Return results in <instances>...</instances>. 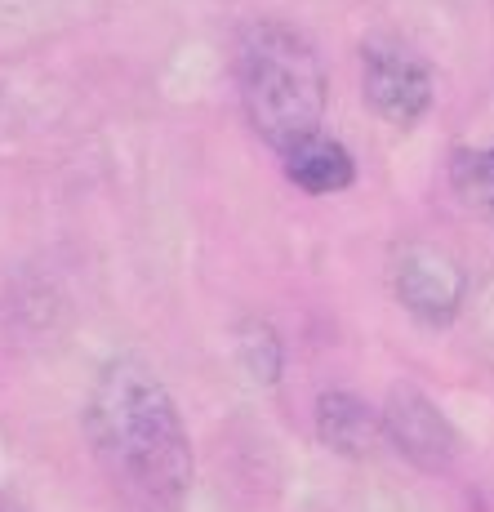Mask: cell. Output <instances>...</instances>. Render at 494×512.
<instances>
[{
  "instance_id": "cell-6",
  "label": "cell",
  "mask_w": 494,
  "mask_h": 512,
  "mask_svg": "<svg viewBox=\"0 0 494 512\" xmlns=\"http://www.w3.org/2000/svg\"><path fill=\"white\" fill-rule=\"evenodd\" d=\"M285 179L294 187H303L308 196H334L343 187H352L357 179V165H352V152L339 139H325L321 130L308 134V139L285 147Z\"/></svg>"
},
{
  "instance_id": "cell-1",
  "label": "cell",
  "mask_w": 494,
  "mask_h": 512,
  "mask_svg": "<svg viewBox=\"0 0 494 512\" xmlns=\"http://www.w3.org/2000/svg\"><path fill=\"white\" fill-rule=\"evenodd\" d=\"M85 437L125 512H183L192 446L179 406L143 361L116 357L85 401Z\"/></svg>"
},
{
  "instance_id": "cell-3",
  "label": "cell",
  "mask_w": 494,
  "mask_h": 512,
  "mask_svg": "<svg viewBox=\"0 0 494 512\" xmlns=\"http://www.w3.org/2000/svg\"><path fill=\"white\" fill-rule=\"evenodd\" d=\"M361 90L383 121L414 125L432 107L437 81L432 67L401 41H370L361 49Z\"/></svg>"
},
{
  "instance_id": "cell-4",
  "label": "cell",
  "mask_w": 494,
  "mask_h": 512,
  "mask_svg": "<svg viewBox=\"0 0 494 512\" xmlns=\"http://www.w3.org/2000/svg\"><path fill=\"white\" fill-rule=\"evenodd\" d=\"M392 285H397V299L423 326H450L468 294L463 268L437 245H405L392 268Z\"/></svg>"
},
{
  "instance_id": "cell-5",
  "label": "cell",
  "mask_w": 494,
  "mask_h": 512,
  "mask_svg": "<svg viewBox=\"0 0 494 512\" xmlns=\"http://www.w3.org/2000/svg\"><path fill=\"white\" fill-rule=\"evenodd\" d=\"M383 432L397 441V450L405 459H414L419 468L441 472L454 464V450H459V437H454L450 419L423 397L419 388H397L388 397V410H383Z\"/></svg>"
},
{
  "instance_id": "cell-8",
  "label": "cell",
  "mask_w": 494,
  "mask_h": 512,
  "mask_svg": "<svg viewBox=\"0 0 494 512\" xmlns=\"http://www.w3.org/2000/svg\"><path fill=\"white\" fill-rule=\"evenodd\" d=\"M450 179L463 192V201L494 214V147H486V152H454Z\"/></svg>"
},
{
  "instance_id": "cell-7",
  "label": "cell",
  "mask_w": 494,
  "mask_h": 512,
  "mask_svg": "<svg viewBox=\"0 0 494 512\" xmlns=\"http://www.w3.org/2000/svg\"><path fill=\"white\" fill-rule=\"evenodd\" d=\"M316 432H321V441L330 450L357 459V455H370L374 450L383 423L361 397H352V392H325V397L316 401Z\"/></svg>"
},
{
  "instance_id": "cell-9",
  "label": "cell",
  "mask_w": 494,
  "mask_h": 512,
  "mask_svg": "<svg viewBox=\"0 0 494 512\" xmlns=\"http://www.w3.org/2000/svg\"><path fill=\"white\" fill-rule=\"evenodd\" d=\"M241 361H245V370H250L254 379H263V383L281 379V339L272 334V326H263V321H250V326H245Z\"/></svg>"
},
{
  "instance_id": "cell-2",
  "label": "cell",
  "mask_w": 494,
  "mask_h": 512,
  "mask_svg": "<svg viewBox=\"0 0 494 512\" xmlns=\"http://www.w3.org/2000/svg\"><path fill=\"white\" fill-rule=\"evenodd\" d=\"M236 94L254 134L285 152L290 143L321 130L325 67L312 41L285 23H254L236 41Z\"/></svg>"
}]
</instances>
